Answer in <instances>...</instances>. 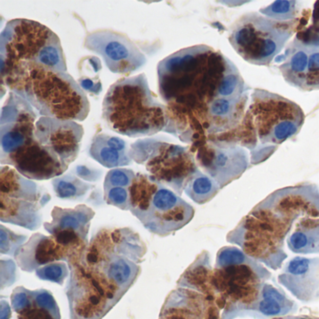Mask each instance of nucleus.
I'll use <instances>...</instances> for the list:
<instances>
[{
	"mask_svg": "<svg viewBox=\"0 0 319 319\" xmlns=\"http://www.w3.org/2000/svg\"><path fill=\"white\" fill-rule=\"evenodd\" d=\"M1 78L2 86L27 100L40 117L82 122L90 113L87 93L69 72L22 63L1 71Z\"/></svg>",
	"mask_w": 319,
	"mask_h": 319,
	"instance_id": "1",
	"label": "nucleus"
},
{
	"mask_svg": "<svg viewBox=\"0 0 319 319\" xmlns=\"http://www.w3.org/2000/svg\"><path fill=\"white\" fill-rule=\"evenodd\" d=\"M37 118V112L27 100L9 93L0 118V163L13 167L26 178L44 181L63 175L69 167L38 142Z\"/></svg>",
	"mask_w": 319,
	"mask_h": 319,
	"instance_id": "2",
	"label": "nucleus"
},
{
	"mask_svg": "<svg viewBox=\"0 0 319 319\" xmlns=\"http://www.w3.org/2000/svg\"><path fill=\"white\" fill-rule=\"evenodd\" d=\"M102 117L111 130L130 138L155 135L168 122V109L152 92L144 73L122 78L109 87Z\"/></svg>",
	"mask_w": 319,
	"mask_h": 319,
	"instance_id": "3",
	"label": "nucleus"
},
{
	"mask_svg": "<svg viewBox=\"0 0 319 319\" xmlns=\"http://www.w3.org/2000/svg\"><path fill=\"white\" fill-rule=\"evenodd\" d=\"M217 54L206 45H197L180 50L160 61L157 75L163 100L184 104L195 96L203 98L210 89L216 94L224 70L221 71L220 66L216 64Z\"/></svg>",
	"mask_w": 319,
	"mask_h": 319,
	"instance_id": "4",
	"label": "nucleus"
},
{
	"mask_svg": "<svg viewBox=\"0 0 319 319\" xmlns=\"http://www.w3.org/2000/svg\"><path fill=\"white\" fill-rule=\"evenodd\" d=\"M129 189L131 214L148 231L157 236L173 234L195 216V210L188 202L150 174L136 173Z\"/></svg>",
	"mask_w": 319,
	"mask_h": 319,
	"instance_id": "5",
	"label": "nucleus"
},
{
	"mask_svg": "<svg viewBox=\"0 0 319 319\" xmlns=\"http://www.w3.org/2000/svg\"><path fill=\"white\" fill-rule=\"evenodd\" d=\"M1 71L35 63L68 72L61 40L49 27L29 19H12L0 34Z\"/></svg>",
	"mask_w": 319,
	"mask_h": 319,
	"instance_id": "6",
	"label": "nucleus"
},
{
	"mask_svg": "<svg viewBox=\"0 0 319 319\" xmlns=\"http://www.w3.org/2000/svg\"><path fill=\"white\" fill-rule=\"evenodd\" d=\"M292 35L293 24L277 22L253 11L242 15L233 24L228 40L234 51L249 64L269 66Z\"/></svg>",
	"mask_w": 319,
	"mask_h": 319,
	"instance_id": "7",
	"label": "nucleus"
},
{
	"mask_svg": "<svg viewBox=\"0 0 319 319\" xmlns=\"http://www.w3.org/2000/svg\"><path fill=\"white\" fill-rule=\"evenodd\" d=\"M51 200L45 187L15 168L2 166L0 173V220L28 230L42 224V209Z\"/></svg>",
	"mask_w": 319,
	"mask_h": 319,
	"instance_id": "8",
	"label": "nucleus"
},
{
	"mask_svg": "<svg viewBox=\"0 0 319 319\" xmlns=\"http://www.w3.org/2000/svg\"><path fill=\"white\" fill-rule=\"evenodd\" d=\"M251 100L249 114L261 143L281 144L302 130L305 115L297 103L263 89H254Z\"/></svg>",
	"mask_w": 319,
	"mask_h": 319,
	"instance_id": "9",
	"label": "nucleus"
},
{
	"mask_svg": "<svg viewBox=\"0 0 319 319\" xmlns=\"http://www.w3.org/2000/svg\"><path fill=\"white\" fill-rule=\"evenodd\" d=\"M146 154L137 162L146 160V169L153 178L178 194L182 195L185 184L199 169L193 156L187 148L165 143L154 142L148 146Z\"/></svg>",
	"mask_w": 319,
	"mask_h": 319,
	"instance_id": "10",
	"label": "nucleus"
},
{
	"mask_svg": "<svg viewBox=\"0 0 319 319\" xmlns=\"http://www.w3.org/2000/svg\"><path fill=\"white\" fill-rule=\"evenodd\" d=\"M81 257L69 261L71 278L66 293L71 319H101L117 303L87 270Z\"/></svg>",
	"mask_w": 319,
	"mask_h": 319,
	"instance_id": "11",
	"label": "nucleus"
},
{
	"mask_svg": "<svg viewBox=\"0 0 319 319\" xmlns=\"http://www.w3.org/2000/svg\"><path fill=\"white\" fill-rule=\"evenodd\" d=\"M83 47L99 55L113 73L130 74L147 63L145 54L127 36L111 29L88 33Z\"/></svg>",
	"mask_w": 319,
	"mask_h": 319,
	"instance_id": "12",
	"label": "nucleus"
},
{
	"mask_svg": "<svg viewBox=\"0 0 319 319\" xmlns=\"http://www.w3.org/2000/svg\"><path fill=\"white\" fill-rule=\"evenodd\" d=\"M51 216L52 221L44 223V229L58 244L80 258L88 244V233L95 211L86 204H79L75 208L55 206Z\"/></svg>",
	"mask_w": 319,
	"mask_h": 319,
	"instance_id": "13",
	"label": "nucleus"
},
{
	"mask_svg": "<svg viewBox=\"0 0 319 319\" xmlns=\"http://www.w3.org/2000/svg\"><path fill=\"white\" fill-rule=\"evenodd\" d=\"M83 134V126L75 121L41 116L36 122L38 142L68 167L78 157Z\"/></svg>",
	"mask_w": 319,
	"mask_h": 319,
	"instance_id": "14",
	"label": "nucleus"
},
{
	"mask_svg": "<svg viewBox=\"0 0 319 319\" xmlns=\"http://www.w3.org/2000/svg\"><path fill=\"white\" fill-rule=\"evenodd\" d=\"M197 159L221 188L238 179L249 163L248 153L244 147L225 142H209L200 148Z\"/></svg>",
	"mask_w": 319,
	"mask_h": 319,
	"instance_id": "15",
	"label": "nucleus"
},
{
	"mask_svg": "<svg viewBox=\"0 0 319 319\" xmlns=\"http://www.w3.org/2000/svg\"><path fill=\"white\" fill-rule=\"evenodd\" d=\"M17 265L24 271L32 272L55 261H71L79 259L69 249L58 244L54 237L41 233L33 234L13 256Z\"/></svg>",
	"mask_w": 319,
	"mask_h": 319,
	"instance_id": "16",
	"label": "nucleus"
},
{
	"mask_svg": "<svg viewBox=\"0 0 319 319\" xmlns=\"http://www.w3.org/2000/svg\"><path fill=\"white\" fill-rule=\"evenodd\" d=\"M279 281L297 297L305 300L319 292V259L296 257L289 260Z\"/></svg>",
	"mask_w": 319,
	"mask_h": 319,
	"instance_id": "17",
	"label": "nucleus"
},
{
	"mask_svg": "<svg viewBox=\"0 0 319 319\" xmlns=\"http://www.w3.org/2000/svg\"><path fill=\"white\" fill-rule=\"evenodd\" d=\"M309 49L308 44L295 38L294 41L288 45L286 53L284 54L279 70L282 76L291 87L303 90L308 71Z\"/></svg>",
	"mask_w": 319,
	"mask_h": 319,
	"instance_id": "18",
	"label": "nucleus"
},
{
	"mask_svg": "<svg viewBox=\"0 0 319 319\" xmlns=\"http://www.w3.org/2000/svg\"><path fill=\"white\" fill-rule=\"evenodd\" d=\"M245 101L244 98L211 99L207 104L209 131L219 132L233 127L241 118L240 114L244 109Z\"/></svg>",
	"mask_w": 319,
	"mask_h": 319,
	"instance_id": "19",
	"label": "nucleus"
},
{
	"mask_svg": "<svg viewBox=\"0 0 319 319\" xmlns=\"http://www.w3.org/2000/svg\"><path fill=\"white\" fill-rule=\"evenodd\" d=\"M287 246L295 254H319V218L302 220L287 239Z\"/></svg>",
	"mask_w": 319,
	"mask_h": 319,
	"instance_id": "20",
	"label": "nucleus"
},
{
	"mask_svg": "<svg viewBox=\"0 0 319 319\" xmlns=\"http://www.w3.org/2000/svg\"><path fill=\"white\" fill-rule=\"evenodd\" d=\"M17 314V319H61L58 305L46 289L31 291L29 305Z\"/></svg>",
	"mask_w": 319,
	"mask_h": 319,
	"instance_id": "21",
	"label": "nucleus"
},
{
	"mask_svg": "<svg viewBox=\"0 0 319 319\" xmlns=\"http://www.w3.org/2000/svg\"><path fill=\"white\" fill-rule=\"evenodd\" d=\"M247 97L244 78L238 69L225 56L224 70L217 87L215 98H242Z\"/></svg>",
	"mask_w": 319,
	"mask_h": 319,
	"instance_id": "22",
	"label": "nucleus"
},
{
	"mask_svg": "<svg viewBox=\"0 0 319 319\" xmlns=\"http://www.w3.org/2000/svg\"><path fill=\"white\" fill-rule=\"evenodd\" d=\"M54 193L60 200H82L94 185L79 178L72 173L63 174L52 180Z\"/></svg>",
	"mask_w": 319,
	"mask_h": 319,
	"instance_id": "23",
	"label": "nucleus"
},
{
	"mask_svg": "<svg viewBox=\"0 0 319 319\" xmlns=\"http://www.w3.org/2000/svg\"><path fill=\"white\" fill-rule=\"evenodd\" d=\"M89 156L94 160L108 168H116L129 166L132 163L130 152H120L109 147L98 137L94 136L89 148Z\"/></svg>",
	"mask_w": 319,
	"mask_h": 319,
	"instance_id": "24",
	"label": "nucleus"
},
{
	"mask_svg": "<svg viewBox=\"0 0 319 319\" xmlns=\"http://www.w3.org/2000/svg\"><path fill=\"white\" fill-rule=\"evenodd\" d=\"M221 187L214 179L198 169L184 187V193L197 204H205L212 200Z\"/></svg>",
	"mask_w": 319,
	"mask_h": 319,
	"instance_id": "25",
	"label": "nucleus"
},
{
	"mask_svg": "<svg viewBox=\"0 0 319 319\" xmlns=\"http://www.w3.org/2000/svg\"><path fill=\"white\" fill-rule=\"evenodd\" d=\"M102 66L97 56H86L79 63L78 83L84 92L98 96L102 91V84L99 79V71Z\"/></svg>",
	"mask_w": 319,
	"mask_h": 319,
	"instance_id": "26",
	"label": "nucleus"
},
{
	"mask_svg": "<svg viewBox=\"0 0 319 319\" xmlns=\"http://www.w3.org/2000/svg\"><path fill=\"white\" fill-rule=\"evenodd\" d=\"M260 13L277 22L293 21L297 15V2L285 0L274 1L270 5L260 9Z\"/></svg>",
	"mask_w": 319,
	"mask_h": 319,
	"instance_id": "27",
	"label": "nucleus"
},
{
	"mask_svg": "<svg viewBox=\"0 0 319 319\" xmlns=\"http://www.w3.org/2000/svg\"><path fill=\"white\" fill-rule=\"evenodd\" d=\"M287 302L286 297L271 286H266L263 289V300L260 303V311L265 315H278L283 311V305Z\"/></svg>",
	"mask_w": 319,
	"mask_h": 319,
	"instance_id": "28",
	"label": "nucleus"
},
{
	"mask_svg": "<svg viewBox=\"0 0 319 319\" xmlns=\"http://www.w3.org/2000/svg\"><path fill=\"white\" fill-rule=\"evenodd\" d=\"M36 276L44 281H49L62 286L69 275V268L63 261H55L38 268Z\"/></svg>",
	"mask_w": 319,
	"mask_h": 319,
	"instance_id": "29",
	"label": "nucleus"
},
{
	"mask_svg": "<svg viewBox=\"0 0 319 319\" xmlns=\"http://www.w3.org/2000/svg\"><path fill=\"white\" fill-rule=\"evenodd\" d=\"M27 236L13 232L10 228L0 225V254L14 256L17 250L27 243Z\"/></svg>",
	"mask_w": 319,
	"mask_h": 319,
	"instance_id": "30",
	"label": "nucleus"
},
{
	"mask_svg": "<svg viewBox=\"0 0 319 319\" xmlns=\"http://www.w3.org/2000/svg\"><path fill=\"white\" fill-rule=\"evenodd\" d=\"M136 177L134 171L130 168H116L109 171L104 180V192L112 187L130 188Z\"/></svg>",
	"mask_w": 319,
	"mask_h": 319,
	"instance_id": "31",
	"label": "nucleus"
},
{
	"mask_svg": "<svg viewBox=\"0 0 319 319\" xmlns=\"http://www.w3.org/2000/svg\"><path fill=\"white\" fill-rule=\"evenodd\" d=\"M309 45L308 71L303 91L319 90V45Z\"/></svg>",
	"mask_w": 319,
	"mask_h": 319,
	"instance_id": "32",
	"label": "nucleus"
},
{
	"mask_svg": "<svg viewBox=\"0 0 319 319\" xmlns=\"http://www.w3.org/2000/svg\"><path fill=\"white\" fill-rule=\"evenodd\" d=\"M248 261V258L242 250L232 247L222 248L217 259V268H226L228 266L240 265Z\"/></svg>",
	"mask_w": 319,
	"mask_h": 319,
	"instance_id": "33",
	"label": "nucleus"
},
{
	"mask_svg": "<svg viewBox=\"0 0 319 319\" xmlns=\"http://www.w3.org/2000/svg\"><path fill=\"white\" fill-rule=\"evenodd\" d=\"M104 199L108 205L119 208L122 211H130V189L125 187H112L104 192Z\"/></svg>",
	"mask_w": 319,
	"mask_h": 319,
	"instance_id": "34",
	"label": "nucleus"
},
{
	"mask_svg": "<svg viewBox=\"0 0 319 319\" xmlns=\"http://www.w3.org/2000/svg\"><path fill=\"white\" fill-rule=\"evenodd\" d=\"M11 307L18 314L27 308L31 302V291L24 287H18L11 294Z\"/></svg>",
	"mask_w": 319,
	"mask_h": 319,
	"instance_id": "35",
	"label": "nucleus"
},
{
	"mask_svg": "<svg viewBox=\"0 0 319 319\" xmlns=\"http://www.w3.org/2000/svg\"><path fill=\"white\" fill-rule=\"evenodd\" d=\"M73 172L76 175L87 182H97L102 177L103 172L99 168H91L87 165H78Z\"/></svg>",
	"mask_w": 319,
	"mask_h": 319,
	"instance_id": "36",
	"label": "nucleus"
},
{
	"mask_svg": "<svg viewBox=\"0 0 319 319\" xmlns=\"http://www.w3.org/2000/svg\"><path fill=\"white\" fill-rule=\"evenodd\" d=\"M98 135L109 147L113 148L114 150L120 152H130L126 141H124L119 137L108 135L104 133H98Z\"/></svg>",
	"mask_w": 319,
	"mask_h": 319,
	"instance_id": "37",
	"label": "nucleus"
},
{
	"mask_svg": "<svg viewBox=\"0 0 319 319\" xmlns=\"http://www.w3.org/2000/svg\"><path fill=\"white\" fill-rule=\"evenodd\" d=\"M11 307L9 303L4 300H1L0 303V319H11Z\"/></svg>",
	"mask_w": 319,
	"mask_h": 319,
	"instance_id": "38",
	"label": "nucleus"
}]
</instances>
